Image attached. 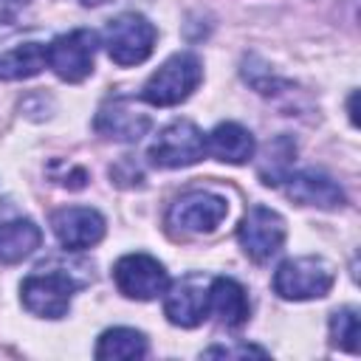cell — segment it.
Instances as JSON below:
<instances>
[{
	"mask_svg": "<svg viewBox=\"0 0 361 361\" xmlns=\"http://www.w3.org/2000/svg\"><path fill=\"white\" fill-rule=\"evenodd\" d=\"M336 271L324 257H293L285 259L274 274V290L288 302L322 299L330 293Z\"/></svg>",
	"mask_w": 361,
	"mask_h": 361,
	"instance_id": "2",
	"label": "cell"
},
{
	"mask_svg": "<svg viewBox=\"0 0 361 361\" xmlns=\"http://www.w3.org/2000/svg\"><path fill=\"white\" fill-rule=\"evenodd\" d=\"M149 161L161 169H180L192 166L206 155V135L195 121H172L166 124L155 141L149 144Z\"/></svg>",
	"mask_w": 361,
	"mask_h": 361,
	"instance_id": "5",
	"label": "cell"
},
{
	"mask_svg": "<svg viewBox=\"0 0 361 361\" xmlns=\"http://www.w3.org/2000/svg\"><path fill=\"white\" fill-rule=\"evenodd\" d=\"M209 313H214L226 327H243L248 322L245 288L231 276L209 279Z\"/></svg>",
	"mask_w": 361,
	"mask_h": 361,
	"instance_id": "14",
	"label": "cell"
},
{
	"mask_svg": "<svg viewBox=\"0 0 361 361\" xmlns=\"http://www.w3.org/2000/svg\"><path fill=\"white\" fill-rule=\"evenodd\" d=\"M96 130L104 135V138H113V141H138L147 130H149V116L130 107L127 102H113V104H104L96 116Z\"/></svg>",
	"mask_w": 361,
	"mask_h": 361,
	"instance_id": "15",
	"label": "cell"
},
{
	"mask_svg": "<svg viewBox=\"0 0 361 361\" xmlns=\"http://www.w3.org/2000/svg\"><path fill=\"white\" fill-rule=\"evenodd\" d=\"M155 39H158L155 25L144 14H135V11H124V14L113 17L104 28L107 56L121 68L141 65L152 54Z\"/></svg>",
	"mask_w": 361,
	"mask_h": 361,
	"instance_id": "3",
	"label": "cell"
},
{
	"mask_svg": "<svg viewBox=\"0 0 361 361\" xmlns=\"http://www.w3.org/2000/svg\"><path fill=\"white\" fill-rule=\"evenodd\" d=\"M206 358H248V355H259V358H265L268 353L262 350V347H254V344H234V347H209L206 353H203Z\"/></svg>",
	"mask_w": 361,
	"mask_h": 361,
	"instance_id": "21",
	"label": "cell"
},
{
	"mask_svg": "<svg viewBox=\"0 0 361 361\" xmlns=\"http://www.w3.org/2000/svg\"><path fill=\"white\" fill-rule=\"evenodd\" d=\"M113 282L127 299L149 302L164 296V290L169 288V274L149 254H127L113 265Z\"/></svg>",
	"mask_w": 361,
	"mask_h": 361,
	"instance_id": "8",
	"label": "cell"
},
{
	"mask_svg": "<svg viewBox=\"0 0 361 361\" xmlns=\"http://www.w3.org/2000/svg\"><path fill=\"white\" fill-rule=\"evenodd\" d=\"M285 195L299 206H316V209H338L344 206L341 186L316 169H302L285 178Z\"/></svg>",
	"mask_w": 361,
	"mask_h": 361,
	"instance_id": "12",
	"label": "cell"
},
{
	"mask_svg": "<svg viewBox=\"0 0 361 361\" xmlns=\"http://www.w3.org/2000/svg\"><path fill=\"white\" fill-rule=\"evenodd\" d=\"M42 243V231L34 220H8L0 223V262H23Z\"/></svg>",
	"mask_w": 361,
	"mask_h": 361,
	"instance_id": "16",
	"label": "cell"
},
{
	"mask_svg": "<svg viewBox=\"0 0 361 361\" xmlns=\"http://www.w3.org/2000/svg\"><path fill=\"white\" fill-rule=\"evenodd\" d=\"M203 79V65L195 54L180 51L172 54L141 87V99L152 107H172L192 96V90Z\"/></svg>",
	"mask_w": 361,
	"mask_h": 361,
	"instance_id": "1",
	"label": "cell"
},
{
	"mask_svg": "<svg viewBox=\"0 0 361 361\" xmlns=\"http://www.w3.org/2000/svg\"><path fill=\"white\" fill-rule=\"evenodd\" d=\"M358 310L355 307H341L330 316V341L333 347L344 350V353H358Z\"/></svg>",
	"mask_w": 361,
	"mask_h": 361,
	"instance_id": "20",
	"label": "cell"
},
{
	"mask_svg": "<svg viewBox=\"0 0 361 361\" xmlns=\"http://www.w3.org/2000/svg\"><path fill=\"white\" fill-rule=\"evenodd\" d=\"M144 355H147V338L133 327H113L99 336V344H96L99 361H130Z\"/></svg>",
	"mask_w": 361,
	"mask_h": 361,
	"instance_id": "18",
	"label": "cell"
},
{
	"mask_svg": "<svg viewBox=\"0 0 361 361\" xmlns=\"http://www.w3.org/2000/svg\"><path fill=\"white\" fill-rule=\"evenodd\" d=\"M350 118H353V124H358V118H355V93L350 96Z\"/></svg>",
	"mask_w": 361,
	"mask_h": 361,
	"instance_id": "22",
	"label": "cell"
},
{
	"mask_svg": "<svg viewBox=\"0 0 361 361\" xmlns=\"http://www.w3.org/2000/svg\"><path fill=\"white\" fill-rule=\"evenodd\" d=\"M164 313L175 327H197L209 316V279L189 274L164 290Z\"/></svg>",
	"mask_w": 361,
	"mask_h": 361,
	"instance_id": "11",
	"label": "cell"
},
{
	"mask_svg": "<svg viewBox=\"0 0 361 361\" xmlns=\"http://www.w3.org/2000/svg\"><path fill=\"white\" fill-rule=\"evenodd\" d=\"M228 214V200L217 192H206V189H195L180 195L169 212H166V223L180 231V234H212Z\"/></svg>",
	"mask_w": 361,
	"mask_h": 361,
	"instance_id": "6",
	"label": "cell"
},
{
	"mask_svg": "<svg viewBox=\"0 0 361 361\" xmlns=\"http://www.w3.org/2000/svg\"><path fill=\"white\" fill-rule=\"evenodd\" d=\"M96 45H99V34L90 28L59 34L48 45V68L65 82H82L93 73Z\"/></svg>",
	"mask_w": 361,
	"mask_h": 361,
	"instance_id": "7",
	"label": "cell"
},
{
	"mask_svg": "<svg viewBox=\"0 0 361 361\" xmlns=\"http://www.w3.org/2000/svg\"><path fill=\"white\" fill-rule=\"evenodd\" d=\"M254 149H257V141H254L251 130H245L237 121H223L206 135V152L223 164L240 166L254 158Z\"/></svg>",
	"mask_w": 361,
	"mask_h": 361,
	"instance_id": "13",
	"label": "cell"
},
{
	"mask_svg": "<svg viewBox=\"0 0 361 361\" xmlns=\"http://www.w3.org/2000/svg\"><path fill=\"white\" fill-rule=\"evenodd\" d=\"M237 240L245 257H251L254 262H265L285 243V220L268 206H251L237 226Z\"/></svg>",
	"mask_w": 361,
	"mask_h": 361,
	"instance_id": "9",
	"label": "cell"
},
{
	"mask_svg": "<svg viewBox=\"0 0 361 361\" xmlns=\"http://www.w3.org/2000/svg\"><path fill=\"white\" fill-rule=\"evenodd\" d=\"M42 68H48V45H42V42H23V45L0 54V79L3 82L31 79Z\"/></svg>",
	"mask_w": 361,
	"mask_h": 361,
	"instance_id": "17",
	"label": "cell"
},
{
	"mask_svg": "<svg viewBox=\"0 0 361 361\" xmlns=\"http://www.w3.org/2000/svg\"><path fill=\"white\" fill-rule=\"evenodd\" d=\"M76 288L79 285L68 271H42L23 279L20 299H23V307L39 319H62L71 310Z\"/></svg>",
	"mask_w": 361,
	"mask_h": 361,
	"instance_id": "4",
	"label": "cell"
},
{
	"mask_svg": "<svg viewBox=\"0 0 361 361\" xmlns=\"http://www.w3.org/2000/svg\"><path fill=\"white\" fill-rule=\"evenodd\" d=\"M296 158V144L288 135L274 138L265 147V158L259 161V178L265 186H276L290 175V164Z\"/></svg>",
	"mask_w": 361,
	"mask_h": 361,
	"instance_id": "19",
	"label": "cell"
},
{
	"mask_svg": "<svg viewBox=\"0 0 361 361\" xmlns=\"http://www.w3.org/2000/svg\"><path fill=\"white\" fill-rule=\"evenodd\" d=\"M104 217L90 206H65L51 214V231L65 251H85L104 237Z\"/></svg>",
	"mask_w": 361,
	"mask_h": 361,
	"instance_id": "10",
	"label": "cell"
}]
</instances>
